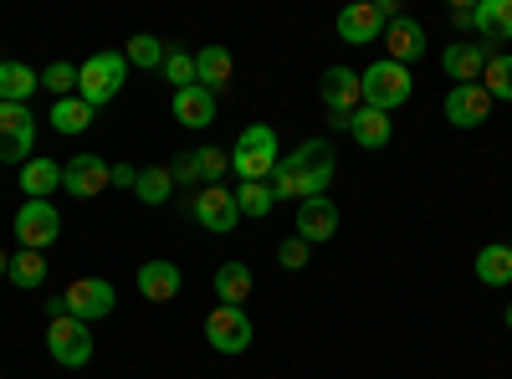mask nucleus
<instances>
[{
    "instance_id": "423d86ee",
    "label": "nucleus",
    "mask_w": 512,
    "mask_h": 379,
    "mask_svg": "<svg viewBox=\"0 0 512 379\" xmlns=\"http://www.w3.org/2000/svg\"><path fill=\"white\" fill-rule=\"evenodd\" d=\"M395 16H400L395 0H354V6L338 11V36H344L349 47H369V41L384 36V26Z\"/></svg>"
},
{
    "instance_id": "ea45409f",
    "label": "nucleus",
    "mask_w": 512,
    "mask_h": 379,
    "mask_svg": "<svg viewBox=\"0 0 512 379\" xmlns=\"http://www.w3.org/2000/svg\"><path fill=\"white\" fill-rule=\"evenodd\" d=\"M6 272H11V251H0V282H6Z\"/></svg>"
},
{
    "instance_id": "c756f323",
    "label": "nucleus",
    "mask_w": 512,
    "mask_h": 379,
    "mask_svg": "<svg viewBox=\"0 0 512 379\" xmlns=\"http://www.w3.org/2000/svg\"><path fill=\"white\" fill-rule=\"evenodd\" d=\"M11 287H41V282H47V257H41V251H11Z\"/></svg>"
},
{
    "instance_id": "f8f14e48",
    "label": "nucleus",
    "mask_w": 512,
    "mask_h": 379,
    "mask_svg": "<svg viewBox=\"0 0 512 379\" xmlns=\"http://www.w3.org/2000/svg\"><path fill=\"white\" fill-rule=\"evenodd\" d=\"M108 185H113V164L98 154H77L72 164H62V190L77 200H98Z\"/></svg>"
},
{
    "instance_id": "b1692460",
    "label": "nucleus",
    "mask_w": 512,
    "mask_h": 379,
    "mask_svg": "<svg viewBox=\"0 0 512 379\" xmlns=\"http://www.w3.org/2000/svg\"><path fill=\"white\" fill-rule=\"evenodd\" d=\"M349 134H354V144H359V149H384V144L395 139V123H390V113L359 108V113H354V123H349Z\"/></svg>"
},
{
    "instance_id": "a19ab883",
    "label": "nucleus",
    "mask_w": 512,
    "mask_h": 379,
    "mask_svg": "<svg viewBox=\"0 0 512 379\" xmlns=\"http://www.w3.org/2000/svg\"><path fill=\"white\" fill-rule=\"evenodd\" d=\"M502 323H507V328H512V303H507V313H502Z\"/></svg>"
},
{
    "instance_id": "f3484780",
    "label": "nucleus",
    "mask_w": 512,
    "mask_h": 379,
    "mask_svg": "<svg viewBox=\"0 0 512 379\" xmlns=\"http://www.w3.org/2000/svg\"><path fill=\"white\" fill-rule=\"evenodd\" d=\"M297 236H303L308 246H313V241H333V236H338V205H333L328 195L303 200V205H297Z\"/></svg>"
},
{
    "instance_id": "f03ea898",
    "label": "nucleus",
    "mask_w": 512,
    "mask_h": 379,
    "mask_svg": "<svg viewBox=\"0 0 512 379\" xmlns=\"http://www.w3.org/2000/svg\"><path fill=\"white\" fill-rule=\"evenodd\" d=\"M113 308H118L113 282H103V277H77V282H67L57 298L47 303V318L67 313V318H77V323H98V318H108Z\"/></svg>"
},
{
    "instance_id": "5701e85b",
    "label": "nucleus",
    "mask_w": 512,
    "mask_h": 379,
    "mask_svg": "<svg viewBox=\"0 0 512 379\" xmlns=\"http://www.w3.org/2000/svg\"><path fill=\"white\" fill-rule=\"evenodd\" d=\"M21 190H26V200H52V195L62 190V164H52V159H26V164H21Z\"/></svg>"
},
{
    "instance_id": "ddd939ff",
    "label": "nucleus",
    "mask_w": 512,
    "mask_h": 379,
    "mask_svg": "<svg viewBox=\"0 0 512 379\" xmlns=\"http://www.w3.org/2000/svg\"><path fill=\"white\" fill-rule=\"evenodd\" d=\"M190 216H195V226H205V231L226 236V231H236L241 210H236V195H231V190H221V185H205V190L190 200Z\"/></svg>"
},
{
    "instance_id": "7c9ffc66",
    "label": "nucleus",
    "mask_w": 512,
    "mask_h": 379,
    "mask_svg": "<svg viewBox=\"0 0 512 379\" xmlns=\"http://www.w3.org/2000/svg\"><path fill=\"white\" fill-rule=\"evenodd\" d=\"M482 88L492 93V103H512V52H492L487 72H482Z\"/></svg>"
},
{
    "instance_id": "473e14b6",
    "label": "nucleus",
    "mask_w": 512,
    "mask_h": 379,
    "mask_svg": "<svg viewBox=\"0 0 512 379\" xmlns=\"http://www.w3.org/2000/svg\"><path fill=\"white\" fill-rule=\"evenodd\" d=\"M159 72L175 82V93H180V88H195V57L180 52V47H175V52H164V67H159Z\"/></svg>"
},
{
    "instance_id": "58836bf2",
    "label": "nucleus",
    "mask_w": 512,
    "mask_h": 379,
    "mask_svg": "<svg viewBox=\"0 0 512 379\" xmlns=\"http://www.w3.org/2000/svg\"><path fill=\"white\" fill-rule=\"evenodd\" d=\"M113 185L118 190H134L139 185V170H134V164H113Z\"/></svg>"
},
{
    "instance_id": "2f4dec72",
    "label": "nucleus",
    "mask_w": 512,
    "mask_h": 379,
    "mask_svg": "<svg viewBox=\"0 0 512 379\" xmlns=\"http://www.w3.org/2000/svg\"><path fill=\"white\" fill-rule=\"evenodd\" d=\"M164 52H169V47H164L159 36H149V31H139V36H134V41H128V47H123V57L134 62V67H144V72L164 67Z\"/></svg>"
},
{
    "instance_id": "c9c22d12",
    "label": "nucleus",
    "mask_w": 512,
    "mask_h": 379,
    "mask_svg": "<svg viewBox=\"0 0 512 379\" xmlns=\"http://www.w3.org/2000/svg\"><path fill=\"white\" fill-rule=\"evenodd\" d=\"M308 257H313V246H308L303 236H292V241H282V246H277V262H282L287 272H303V267H308Z\"/></svg>"
},
{
    "instance_id": "e433bc0d",
    "label": "nucleus",
    "mask_w": 512,
    "mask_h": 379,
    "mask_svg": "<svg viewBox=\"0 0 512 379\" xmlns=\"http://www.w3.org/2000/svg\"><path fill=\"white\" fill-rule=\"evenodd\" d=\"M169 175H175V185H195V180H200V159H195V149H190V154H175Z\"/></svg>"
},
{
    "instance_id": "f704fd0d",
    "label": "nucleus",
    "mask_w": 512,
    "mask_h": 379,
    "mask_svg": "<svg viewBox=\"0 0 512 379\" xmlns=\"http://www.w3.org/2000/svg\"><path fill=\"white\" fill-rule=\"evenodd\" d=\"M195 159H200V180L205 185H221V175L231 170V154L226 149H195Z\"/></svg>"
},
{
    "instance_id": "6ab92c4d",
    "label": "nucleus",
    "mask_w": 512,
    "mask_h": 379,
    "mask_svg": "<svg viewBox=\"0 0 512 379\" xmlns=\"http://www.w3.org/2000/svg\"><path fill=\"white\" fill-rule=\"evenodd\" d=\"M472 31L482 36V47L512 41V0H477V21H472Z\"/></svg>"
},
{
    "instance_id": "20e7f679",
    "label": "nucleus",
    "mask_w": 512,
    "mask_h": 379,
    "mask_svg": "<svg viewBox=\"0 0 512 379\" xmlns=\"http://www.w3.org/2000/svg\"><path fill=\"white\" fill-rule=\"evenodd\" d=\"M359 88H364V108H374V113H395V108L410 103L415 82H410V67H400V62H390V57H379L374 67L359 72Z\"/></svg>"
},
{
    "instance_id": "a211bd4d",
    "label": "nucleus",
    "mask_w": 512,
    "mask_h": 379,
    "mask_svg": "<svg viewBox=\"0 0 512 379\" xmlns=\"http://www.w3.org/2000/svg\"><path fill=\"white\" fill-rule=\"evenodd\" d=\"M180 287H185V277H180L175 262H144L139 267V292H144L149 303H175Z\"/></svg>"
},
{
    "instance_id": "4be33fe9",
    "label": "nucleus",
    "mask_w": 512,
    "mask_h": 379,
    "mask_svg": "<svg viewBox=\"0 0 512 379\" xmlns=\"http://www.w3.org/2000/svg\"><path fill=\"white\" fill-rule=\"evenodd\" d=\"M251 292H256V277H251L246 262H221V267H216V298H221L226 308H241Z\"/></svg>"
},
{
    "instance_id": "39448f33",
    "label": "nucleus",
    "mask_w": 512,
    "mask_h": 379,
    "mask_svg": "<svg viewBox=\"0 0 512 379\" xmlns=\"http://www.w3.org/2000/svg\"><path fill=\"white\" fill-rule=\"evenodd\" d=\"M123 82H128V57L123 52H93L77 67V98L88 108H103L123 93Z\"/></svg>"
},
{
    "instance_id": "bb28decb",
    "label": "nucleus",
    "mask_w": 512,
    "mask_h": 379,
    "mask_svg": "<svg viewBox=\"0 0 512 379\" xmlns=\"http://www.w3.org/2000/svg\"><path fill=\"white\" fill-rule=\"evenodd\" d=\"M272 205H277V195H272L267 180H241V190H236V210H241V216L262 221V216H272Z\"/></svg>"
},
{
    "instance_id": "4468645a",
    "label": "nucleus",
    "mask_w": 512,
    "mask_h": 379,
    "mask_svg": "<svg viewBox=\"0 0 512 379\" xmlns=\"http://www.w3.org/2000/svg\"><path fill=\"white\" fill-rule=\"evenodd\" d=\"M487 113H492V93L482 82H461V88L446 93V123H456V129H482Z\"/></svg>"
},
{
    "instance_id": "2eb2a0df",
    "label": "nucleus",
    "mask_w": 512,
    "mask_h": 379,
    "mask_svg": "<svg viewBox=\"0 0 512 379\" xmlns=\"http://www.w3.org/2000/svg\"><path fill=\"white\" fill-rule=\"evenodd\" d=\"M384 57H390V62H400V67H410V62H420L425 57V26L415 21V16H395L390 26H384Z\"/></svg>"
},
{
    "instance_id": "9b49d317",
    "label": "nucleus",
    "mask_w": 512,
    "mask_h": 379,
    "mask_svg": "<svg viewBox=\"0 0 512 379\" xmlns=\"http://www.w3.org/2000/svg\"><path fill=\"white\" fill-rule=\"evenodd\" d=\"M62 236V216H57V205L52 200H26L16 210V241L26 251H41V246H52Z\"/></svg>"
},
{
    "instance_id": "f257e3e1",
    "label": "nucleus",
    "mask_w": 512,
    "mask_h": 379,
    "mask_svg": "<svg viewBox=\"0 0 512 379\" xmlns=\"http://www.w3.org/2000/svg\"><path fill=\"white\" fill-rule=\"evenodd\" d=\"M333 175H338V164H333V154H328V144L323 139H303L292 154H282V164L272 170V195L277 200H318V195H328V185H333Z\"/></svg>"
},
{
    "instance_id": "0eeeda50",
    "label": "nucleus",
    "mask_w": 512,
    "mask_h": 379,
    "mask_svg": "<svg viewBox=\"0 0 512 379\" xmlns=\"http://www.w3.org/2000/svg\"><path fill=\"white\" fill-rule=\"evenodd\" d=\"M251 339H256V323H251L246 308H226V303L210 308V318H205V344L216 349V354H246Z\"/></svg>"
},
{
    "instance_id": "aec40b11",
    "label": "nucleus",
    "mask_w": 512,
    "mask_h": 379,
    "mask_svg": "<svg viewBox=\"0 0 512 379\" xmlns=\"http://www.w3.org/2000/svg\"><path fill=\"white\" fill-rule=\"evenodd\" d=\"M175 123H185V129H210V123H216V93H205L200 82L195 88H180L175 93Z\"/></svg>"
},
{
    "instance_id": "6e6552de",
    "label": "nucleus",
    "mask_w": 512,
    "mask_h": 379,
    "mask_svg": "<svg viewBox=\"0 0 512 379\" xmlns=\"http://www.w3.org/2000/svg\"><path fill=\"white\" fill-rule=\"evenodd\" d=\"M47 349H52V359L62 369H82V364L93 359V323H77V318L57 313L47 323Z\"/></svg>"
},
{
    "instance_id": "a878e982",
    "label": "nucleus",
    "mask_w": 512,
    "mask_h": 379,
    "mask_svg": "<svg viewBox=\"0 0 512 379\" xmlns=\"http://www.w3.org/2000/svg\"><path fill=\"white\" fill-rule=\"evenodd\" d=\"M36 88H41V77L26 62H0V103H21L26 108V98Z\"/></svg>"
},
{
    "instance_id": "dca6fc26",
    "label": "nucleus",
    "mask_w": 512,
    "mask_h": 379,
    "mask_svg": "<svg viewBox=\"0 0 512 379\" xmlns=\"http://www.w3.org/2000/svg\"><path fill=\"white\" fill-rule=\"evenodd\" d=\"M487 62H492V47H482V41H451L446 57H441V67H446V77L456 82V88L461 82H482Z\"/></svg>"
},
{
    "instance_id": "7ed1b4c3",
    "label": "nucleus",
    "mask_w": 512,
    "mask_h": 379,
    "mask_svg": "<svg viewBox=\"0 0 512 379\" xmlns=\"http://www.w3.org/2000/svg\"><path fill=\"white\" fill-rule=\"evenodd\" d=\"M277 164H282V149H277L272 123H251V129H241V139L231 144V170L241 180H272Z\"/></svg>"
},
{
    "instance_id": "c85d7f7f",
    "label": "nucleus",
    "mask_w": 512,
    "mask_h": 379,
    "mask_svg": "<svg viewBox=\"0 0 512 379\" xmlns=\"http://www.w3.org/2000/svg\"><path fill=\"white\" fill-rule=\"evenodd\" d=\"M93 113H98V108H88L82 98H57V103H52V129H57V134H82V129L93 123Z\"/></svg>"
},
{
    "instance_id": "4c0bfd02",
    "label": "nucleus",
    "mask_w": 512,
    "mask_h": 379,
    "mask_svg": "<svg viewBox=\"0 0 512 379\" xmlns=\"http://www.w3.org/2000/svg\"><path fill=\"white\" fill-rule=\"evenodd\" d=\"M446 16H451V26H461V31H466V26L477 21V6H466V0H456V6H451Z\"/></svg>"
},
{
    "instance_id": "9d476101",
    "label": "nucleus",
    "mask_w": 512,
    "mask_h": 379,
    "mask_svg": "<svg viewBox=\"0 0 512 379\" xmlns=\"http://www.w3.org/2000/svg\"><path fill=\"white\" fill-rule=\"evenodd\" d=\"M36 144V118L21 103H0V164H26Z\"/></svg>"
},
{
    "instance_id": "cd10ccee",
    "label": "nucleus",
    "mask_w": 512,
    "mask_h": 379,
    "mask_svg": "<svg viewBox=\"0 0 512 379\" xmlns=\"http://www.w3.org/2000/svg\"><path fill=\"white\" fill-rule=\"evenodd\" d=\"M134 195H139L144 205H164L169 195H175V175H169V164H149V170H139Z\"/></svg>"
},
{
    "instance_id": "412c9836",
    "label": "nucleus",
    "mask_w": 512,
    "mask_h": 379,
    "mask_svg": "<svg viewBox=\"0 0 512 379\" xmlns=\"http://www.w3.org/2000/svg\"><path fill=\"white\" fill-rule=\"evenodd\" d=\"M231 72H236V62H231L226 47H205V52H195V82H200L205 93H226V88H231Z\"/></svg>"
},
{
    "instance_id": "1a4fd4ad",
    "label": "nucleus",
    "mask_w": 512,
    "mask_h": 379,
    "mask_svg": "<svg viewBox=\"0 0 512 379\" xmlns=\"http://www.w3.org/2000/svg\"><path fill=\"white\" fill-rule=\"evenodd\" d=\"M323 108H328V123H333V129H349L354 113L364 108L359 72H349V67H328V72H323Z\"/></svg>"
},
{
    "instance_id": "72a5a7b5",
    "label": "nucleus",
    "mask_w": 512,
    "mask_h": 379,
    "mask_svg": "<svg viewBox=\"0 0 512 379\" xmlns=\"http://www.w3.org/2000/svg\"><path fill=\"white\" fill-rule=\"evenodd\" d=\"M41 88L57 93V98H67V93L77 88V67H72V62H52L47 72H41Z\"/></svg>"
},
{
    "instance_id": "393cba45",
    "label": "nucleus",
    "mask_w": 512,
    "mask_h": 379,
    "mask_svg": "<svg viewBox=\"0 0 512 379\" xmlns=\"http://www.w3.org/2000/svg\"><path fill=\"white\" fill-rule=\"evenodd\" d=\"M477 277L487 287H512V246L507 241H492L477 251Z\"/></svg>"
}]
</instances>
